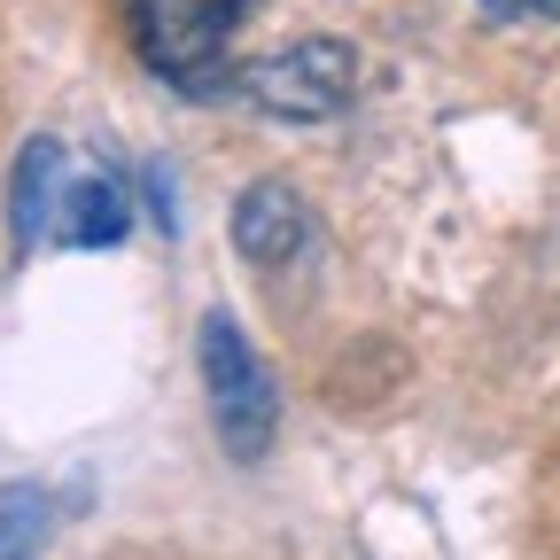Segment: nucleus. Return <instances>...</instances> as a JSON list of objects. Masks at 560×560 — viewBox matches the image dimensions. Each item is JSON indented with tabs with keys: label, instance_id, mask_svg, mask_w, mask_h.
Masks as SVG:
<instances>
[{
	"label": "nucleus",
	"instance_id": "f257e3e1",
	"mask_svg": "<svg viewBox=\"0 0 560 560\" xmlns=\"http://www.w3.org/2000/svg\"><path fill=\"white\" fill-rule=\"evenodd\" d=\"M234 16H242V0H125L140 62H149L156 79H172L179 94H195V102H226Z\"/></svg>",
	"mask_w": 560,
	"mask_h": 560
},
{
	"label": "nucleus",
	"instance_id": "f03ea898",
	"mask_svg": "<svg viewBox=\"0 0 560 560\" xmlns=\"http://www.w3.org/2000/svg\"><path fill=\"white\" fill-rule=\"evenodd\" d=\"M195 359H202V397H210V429H219L226 459L257 467L272 452V429H280V382H272V366L249 350V335L226 312H202Z\"/></svg>",
	"mask_w": 560,
	"mask_h": 560
},
{
	"label": "nucleus",
	"instance_id": "7ed1b4c3",
	"mask_svg": "<svg viewBox=\"0 0 560 560\" xmlns=\"http://www.w3.org/2000/svg\"><path fill=\"white\" fill-rule=\"evenodd\" d=\"M226 94L249 102L257 117H280V125H319V117L350 109V94H359V55L327 32H312L296 47H272V55L242 62L226 79Z\"/></svg>",
	"mask_w": 560,
	"mask_h": 560
},
{
	"label": "nucleus",
	"instance_id": "20e7f679",
	"mask_svg": "<svg viewBox=\"0 0 560 560\" xmlns=\"http://www.w3.org/2000/svg\"><path fill=\"white\" fill-rule=\"evenodd\" d=\"M70 172H79V156H70L55 132L24 140V156H16V187H9V234H16V257H32L39 242H55V226H62V195H70Z\"/></svg>",
	"mask_w": 560,
	"mask_h": 560
},
{
	"label": "nucleus",
	"instance_id": "39448f33",
	"mask_svg": "<svg viewBox=\"0 0 560 560\" xmlns=\"http://www.w3.org/2000/svg\"><path fill=\"white\" fill-rule=\"evenodd\" d=\"M304 242H312V210H304V195L289 179L242 187V202H234V249L249 265H289Z\"/></svg>",
	"mask_w": 560,
	"mask_h": 560
},
{
	"label": "nucleus",
	"instance_id": "423d86ee",
	"mask_svg": "<svg viewBox=\"0 0 560 560\" xmlns=\"http://www.w3.org/2000/svg\"><path fill=\"white\" fill-rule=\"evenodd\" d=\"M125 226H132V195H125V179L102 172V164H79V172H70V195H62V226H55V242L109 249V242H125Z\"/></svg>",
	"mask_w": 560,
	"mask_h": 560
},
{
	"label": "nucleus",
	"instance_id": "0eeeda50",
	"mask_svg": "<svg viewBox=\"0 0 560 560\" xmlns=\"http://www.w3.org/2000/svg\"><path fill=\"white\" fill-rule=\"evenodd\" d=\"M47 522H55V499L39 482H9L0 490V560H32L47 545Z\"/></svg>",
	"mask_w": 560,
	"mask_h": 560
},
{
	"label": "nucleus",
	"instance_id": "6e6552de",
	"mask_svg": "<svg viewBox=\"0 0 560 560\" xmlns=\"http://www.w3.org/2000/svg\"><path fill=\"white\" fill-rule=\"evenodd\" d=\"M482 9H490V16H506V24H522V16H552L560 0H482Z\"/></svg>",
	"mask_w": 560,
	"mask_h": 560
}]
</instances>
